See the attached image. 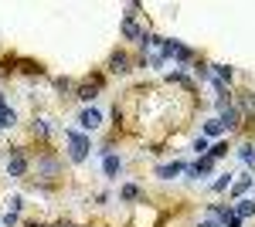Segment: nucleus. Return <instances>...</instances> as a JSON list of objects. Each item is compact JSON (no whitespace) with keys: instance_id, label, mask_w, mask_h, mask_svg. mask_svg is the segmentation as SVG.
Wrapping results in <instances>:
<instances>
[{"instance_id":"7","label":"nucleus","mask_w":255,"mask_h":227,"mask_svg":"<svg viewBox=\"0 0 255 227\" xmlns=\"http://www.w3.org/2000/svg\"><path fill=\"white\" fill-rule=\"evenodd\" d=\"M211 170H215V159H211V156H201L194 166H187V176H191V180H197V176H208Z\"/></svg>"},{"instance_id":"20","label":"nucleus","mask_w":255,"mask_h":227,"mask_svg":"<svg viewBox=\"0 0 255 227\" xmlns=\"http://www.w3.org/2000/svg\"><path fill=\"white\" fill-rule=\"evenodd\" d=\"M34 136H41V139H48V136H51V126H48V119H38V122H34Z\"/></svg>"},{"instance_id":"15","label":"nucleus","mask_w":255,"mask_h":227,"mask_svg":"<svg viewBox=\"0 0 255 227\" xmlns=\"http://www.w3.org/2000/svg\"><path fill=\"white\" fill-rule=\"evenodd\" d=\"M225 133V126H221V119H208L204 122V139H215V136Z\"/></svg>"},{"instance_id":"9","label":"nucleus","mask_w":255,"mask_h":227,"mask_svg":"<svg viewBox=\"0 0 255 227\" xmlns=\"http://www.w3.org/2000/svg\"><path fill=\"white\" fill-rule=\"evenodd\" d=\"M96 95H99V81H85V85H79L75 98L79 102H96Z\"/></svg>"},{"instance_id":"8","label":"nucleus","mask_w":255,"mask_h":227,"mask_svg":"<svg viewBox=\"0 0 255 227\" xmlns=\"http://www.w3.org/2000/svg\"><path fill=\"white\" fill-rule=\"evenodd\" d=\"M143 34H146V31H139V27H136L133 14H126V20H123V38H129V41H143Z\"/></svg>"},{"instance_id":"14","label":"nucleus","mask_w":255,"mask_h":227,"mask_svg":"<svg viewBox=\"0 0 255 227\" xmlns=\"http://www.w3.org/2000/svg\"><path fill=\"white\" fill-rule=\"evenodd\" d=\"M232 207H235V214L242 217V221H245V217H255V200H245V197H242V200L232 204Z\"/></svg>"},{"instance_id":"22","label":"nucleus","mask_w":255,"mask_h":227,"mask_svg":"<svg viewBox=\"0 0 255 227\" xmlns=\"http://www.w3.org/2000/svg\"><path fill=\"white\" fill-rule=\"evenodd\" d=\"M215 72H218V81H232V78H235V72H232L228 65H215Z\"/></svg>"},{"instance_id":"6","label":"nucleus","mask_w":255,"mask_h":227,"mask_svg":"<svg viewBox=\"0 0 255 227\" xmlns=\"http://www.w3.org/2000/svg\"><path fill=\"white\" fill-rule=\"evenodd\" d=\"M218 119H221V126H225V129H238V126H242V112H238L235 105H225Z\"/></svg>"},{"instance_id":"3","label":"nucleus","mask_w":255,"mask_h":227,"mask_svg":"<svg viewBox=\"0 0 255 227\" xmlns=\"http://www.w3.org/2000/svg\"><path fill=\"white\" fill-rule=\"evenodd\" d=\"M24 173H27V156H24V150H10V156H7V176L20 180Z\"/></svg>"},{"instance_id":"16","label":"nucleus","mask_w":255,"mask_h":227,"mask_svg":"<svg viewBox=\"0 0 255 227\" xmlns=\"http://www.w3.org/2000/svg\"><path fill=\"white\" fill-rule=\"evenodd\" d=\"M252 183H255V176H242V180H235V183H232V193H235V197H242V193L252 187Z\"/></svg>"},{"instance_id":"26","label":"nucleus","mask_w":255,"mask_h":227,"mask_svg":"<svg viewBox=\"0 0 255 227\" xmlns=\"http://www.w3.org/2000/svg\"><path fill=\"white\" fill-rule=\"evenodd\" d=\"M197 227H221V224H218V221H201Z\"/></svg>"},{"instance_id":"21","label":"nucleus","mask_w":255,"mask_h":227,"mask_svg":"<svg viewBox=\"0 0 255 227\" xmlns=\"http://www.w3.org/2000/svg\"><path fill=\"white\" fill-rule=\"evenodd\" d=\"M208 156H211V159H221V156H228V143H215V146L208 150Z\"/></svg>"},{"instance_id":"5","label":"nucleus","mask_w":255,"mask_h":227,"mask_svg":"<svg viewBox=\"0 0 255 227\" xmlns=\"http://www.w3.org/2000/svg\"><path fill=\"white\" fill-rule=\"evenodd\" d=\"M109 72H113V75H126V72H129V55H126V51H113Z\"/></svg>"},{"instance_id":"10","label":"nucleus","mask_w":255,"mask_h":227,"mask_svg":"<svg viewBox=\"0 0 255 227\" xmlns=\"http://www.w3.org/2000/svg\"><path fill=\"white\" fill-rule=\"evenodd\" d=\"M184 170H187V166L174 159V163H167V166H157V176H160V180H174L177 173H184Z\"/></svg>"},{"instance_id":"28","label":"nucleus","mask_w":255,"mask_h":227,"mask_svg":"<svg viewBox=\"0 0 255 227\" xmlns=\"http://www.w3.org/2000/svg\"><path fill=\"white\" fill-rule=\"evenodd\" d=\"M24 227H41V224H24Z\"/></svg>"},{"instance_id":"1","label":"nucleus","mask_w":255,"mask_h":227,"mask_svg":"<svg viewBox=\"0 0 255 227\" xmlns=\"http://www.w3.org/2000/svg\"><path fill=\"white\" fill-rule=\"evenodd\" d=\"M65 139H68V159H72V163H85V156L92 150L89 136L75 133V129H65Z\"/></svg>"},{"instance_id":"12","label":"nucleus","mask_w":255,"mask_h":227,"mask_svg":"<svg viewBox=\"0 0 255 227\" xmlns=\"http://www.w3.org/2000/svg\"><path fill=\"white\" fill-rule=\"evenodd\" d=\"M102 173H106V176H119V173H123V159L109 152V156H106V163H102Z\"/></svg>"},{"instance_id":"25","label":"nucleus","mask_w":255,"mask_h":227,"mask_svg":"<svg viewBox=\"0 0 255 227\" xmlns=\"http://www.w3.org/2000/svg\"><path fill=\"white\" fill-rule=\"evenodd\" d=\"M208 150H211V146H208V139L201 136V139L194 143V152H201V156H208Z\"/></svg>"},{"instance_id":"23","label":"nucleus","mask_w":255,"mask_h":227,"mask_svg":"<svg viewBox=\"0 0 255 227\" xmlns=\"http://www.w3.org/2000/svg\"><path fill=\"white\" fill-rule=\"evenodd\" d=\"M242 105H245L249 115H255V95H242Z\"/></svg>"},{"instance_id":"11","label":"nucleus","mask_w":255,"mask_h":227,"mask_svg":"<svg viewBox=\"0 0 255 227\" xmlns=\"http://www.w3.org/2000/svg\"><path fill=\"white\" fill-rule=\"evenodd\" d=\"M58 170H61V163H58V159H51V156L38 159V173H41V176H55Z\"/></svg>"},{"instance_id":"13","label":"nucleus","mask_w":255,"mask_h":227,"mask_svg":"<svg viewBox=\"0 0 255 227\" xmlns=\"http://www.w3.org/2000/svg\"><path fill=\"white\" fill-rule=\"evenodd\" d=\"M119 200H143V190L136 183H123L119 187Z\"/></svg>"},{"instance_id":"19","label":"nucleus","mask_w":255,"mask_h":227,"mask_svg":"<svg viewBox=\"0 0 255 227\" xmlns=\"http://www.w3.org/2000/svg\"><path fill=\"white\" fill-rule=\"evenodd\" d=\"M232 183H235V180H232V173H225L221 180H215V183H211V190H215V193H221V190H232Z\"/></svg>"},{"instance_id":"27","label":"nucleus","mask_w":255,"mask_h":227,"mask_svg":"<svg viewBox=\"0 0 255 227\" xmlns=\"http://www.w3.org/2000/svg\"><path fill=\"white\" fill-rule=\"evenodd\" d=\"M7 112V98H3V95H0V115Z\"/></svg>"},{"instance_id":"18","label":"nucleus","mask_w":255,"mask_h":227,"mask_svg":"<svg viewBox=\"0 0 255 227\" xmlns=\"http://www.w3.org/2000/svg\"><path fill=\"white\" fill-rule=\"evenodd\" d=\"M14 126H17V112H14V109H7V112L0 115V129H14Z\"/></svg>"},{"instance_id":"24","label":"nucleus","mask_w":255,"mask_h":227,"mask_svg":"<svg viewBox=\"0 0 255 227\" xmlns=\"http://www.w3.org/2000/svg\"><path fill=\"white\" fill-rule=\"evenodd\" d=\"M55 88L58 92H72V78H55Z\"/></svg>"},{"instance_id":"4","label":"nucleus","mask_w":255,"mask_h":227,"mask_svg":"<svg viewBox=\"0 0 255 227\" xmlns=\"http://www.w3.org/2000/svg\"><path fill=\"white\" fill-rule=\"evenodd\" d=\"M79 126L85 129V133H96L99 126H102V112H99L96 105H85L79 112Z\"/></svg>"},{"instance_id":"2","label":"nucleus","mask_w":255,"mask_h":227,"mask_svg":"<svg viewBox=\"0 0 255 227\" xmlns=\"http://www.w3.org/2000/svg\"><path fill=\"white\" fill-rule=\"evenodd\" d=\"M211 217H218L221 227H242V217L235 214L232 204H211Z\"/></svg>"},{"instance_id":"17","label":"nucleus","mask_w":255,"mask_h":227,"mask_svg":"<svg viewBox=\"0 0 255 227\" xmlns=\"http://www.w3.org/2000/svg\"><path fill=\"white\" fill-rule=\"evenodd\" d=\"M238 156H242V163H245V166H255V150L249 146V143H245V146H238Z\"/></svg>"}]
</instances>
